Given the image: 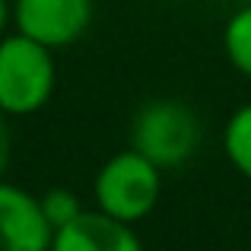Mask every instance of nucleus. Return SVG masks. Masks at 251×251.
<instances>
[{
  "label": "nucleus",
  "mask_w": 251,
  "mask_h": 251,
  "mask_svg": "<svg viewBox=\"0 0 251 251\" xmlns=\"http://www.w3.org/2000/svg\"><path fill=\"white\" fill-rule=\"evenodd\" d=\"M38 203H42V213L51 223V229H61L64 223H70L86 210L70 188H48L45 194H38Z\"/></svg>",
  "instance_id": "1a4fd4ad"
},
{
  "label": "nucleus",
  "mask_w": 251,
  "mask_h": 251,
  "mask_svg": "<svg viewBox=\"0 0 251 251\" xmlns=\"http://www.w3.org/2000/svg\"><path fill=\"white\" fill-rule=\"evenodd\" d=\"M223 153L229 166L251 181V102L232 111L223 130Z\"/></svg>",
  "instance_id": "0eeeda50"
},
{
  "label": "nucleus",
  "mask_w": 251,
  "mask_h": 251,
  "mask_svg": "<svg viewBox=\"0 0 251 251\" xmlns=\"http://www.w3.org/2000/svg\"><path fill=\"white\" fill-rule=\"evenodd\" d=\"M51 251H143V242L134 232V223L115 220L92 207L54 229Z\"/></svg>",
  "instance_id": "423d86ee"
},
{
  "label": "nucleus",
  "mask_w": 251,
  "mask_h": 251,
  "mask_svg": "<svg viewBox=\"0 0 251 251\" xmlns=\"http://www.w3.org/2000/svg\"><path fill=\"white\" fill-rule=\"evenodd\" d=\"M51 235L38 194L0 178V251H51Z\"/></svg>",
  "instance_id": "39448f33"
},
{
  "label": "nucleus",
  "mask_w": 251,
  "mask_h": 251,
  "mask_svg": "<svg viewBox=\"0 0 251 251\" xmlns=\"http://www.w3.org/2000/svg\"><path fill=\"white\" fill-rule=\"evenodd\" d=\"M162 194V169L134 147L108 156L92 178V207L124 223H140L156 210Z\"/></svg>",
  "instance_id": "f03ea898"
},
{
  "label": "nucleus",
  "mask_w": 251,
  "mask_h": 251,
  "mask_svg": "<svg viewBox=\"0 0 251 251\" xmlns=\"http://www.w3.org/2000/svg\"><path fill=\"white\" fill-rule=\"evenodd\" d=\"M130 147L162 172L181 169L201 147V118L178 99H150L130 121Z\"/></svg>",
  "instance_id": "7ed1b4c3"
},
{
  "label": "nucleus",
  "mask_w": 251,
  "mask_h": 251,
  "mask_svg": "<svg viewBox=\"0 0 251 251\" xmlns=\"http://www.w3.org/2000/svg\"><path fill=\"white\" fill-rule=\"evenodd\" d=\"M6 23H13V13H10V3L0 0V38H3V32H6Z\"/></svg>",
  "instance_id": "9b49d317"
},
{
  "label": "nucleus",
  "mask_w": 251,
  "mask_h": 251,
  "mask_svg": "<svg viewBox=\"0 0 251 251\" xmlns=\"http://www.w3.org/2000/svg\"><path fill=\"white\" fill-rule=\"evenodd\" d=\"M223 51H226V61L232 64L242 76L251 80V3L239 6V10L226 19Z\"/></svg>",
  "instance_id": "6e6552de"
},
{
  "label": "nucleus",
  "mask_w": 251,
  "mask_h": 251,
  "mask_svg": "<svg viewBox=\"0 0 251 251\" xmlns=\"http://www.w3.org/2000/svg\"><path fill=\"white\" fill-rule=\"evenodd\" d=\"M6 111H0V178H3L6 166H10V156H13V134H10V121H6Z\"/></svg>",
  "instance_id": "9d476101"
},
{
  "label": "nucleus",
  "mask_w": 251,
  "mask_h": 251,
  "mask_svg": "<svg viewBox=\"0 0 251 251\" xmlns=\"http://www.w3.org/2000/svg\"><path fill=\"white\" fill-rule=\"evenodd\" d=\"M10 13L16 32L57 51L86 35L96 3L92 0H13Z\"/></svg>",
  "instance_id": "20e7f679"
},
{
  "label": "nucleus",
  "mask_w": 251,
  "mask_h": 251,
  "mask_svg": "<svg viewBox=\"0 0 251 251\" xmlns=\"http://www.w3.org/2000/svg\"><path fill=\"white\" fill-rule=\"evenodd\" d=\"M54 51L35 38L13 32L0 38V111L25 118L42 111L54 96Z\"/></svg>",
  "instance_id": "f257e3e1"
}]
</instances>
